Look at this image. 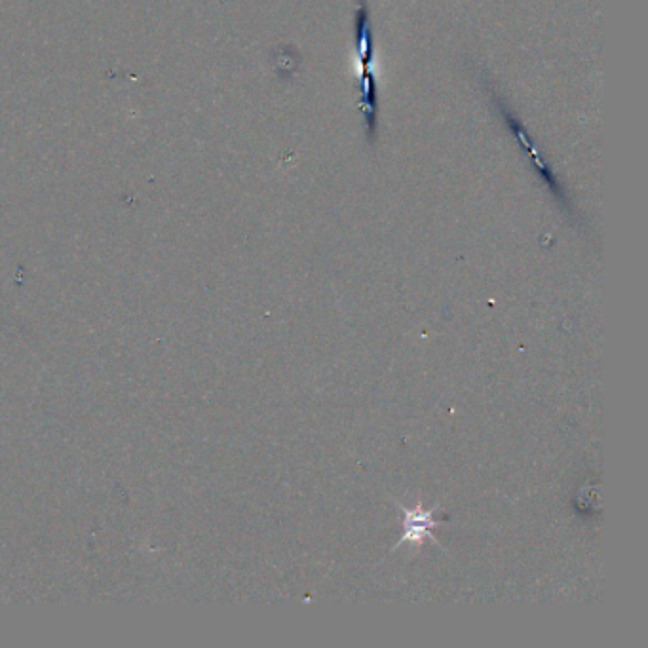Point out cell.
<instances>
[{"instance_id":"3957f363","label":"cell","mask_w":648,"mask_h":648,"mask_svg":"<svg viewBox=\"0 0 648 648\" xmlns=\"http://www.w3.org/2000/svg\"><path fill=\"white\" fill-rule=\"evenodd\" d=\"M502 113H504V118H506V126H508L510 132L517 137V143L523 147L525 153L531 156V160L534 162V168H536L538 175L542 177V181L552 189L553 194H555L559 200H563L565 194H563V189H561L559 181L555 179V173H553L552 168L548 166V162H546V160L538 154V151L534 149L533 141H531V137L527 134L525 126L521 124V120H517V118H515V116L506 109V107H502Z\"/></svg>"},{"instance_id":"6da1fadb","label":"cell","mask_w":648,"mask_h":648,"mask_svg":"<svg viewBox=\"0 0 648 648\" xmlns=\"http://www.w3.org/2000/svg\"><path fill=\"white\" fill-rule=\"evenodd\" d=\"M356 63H358V111L365 122V134L373 143L377 137V120H379V86L375 73V44H373V25L371 14L365 0H360L356 12Z\"/></svg>"},{"instance_id":"7a4b0ae2","label":"cell","mask_w":648,"mask_h":648,"mask_svg":"<svg viewBox=\"0 0 648 648\" xmlns=\"http://www.w3.org/2000/svg\"><path fill=\"white\" fill-rule=\"evenodd\" d=\"M400 510L403 514V534H401L400 542L394 546V550L401 544L420 546L424 540L439 544L438 538L434 534L436 527L443 523L441 519H436L439 506L432 510H424L422 502H417L415 508H405L400 504Z\"/></svg>"}]
</instances>
